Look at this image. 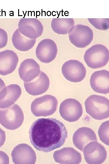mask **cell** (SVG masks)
<instances>
[{
	"instance_id": "6da1fadb",
	"label": "cell",
	"mask_w": 109,
	"mask_h": 164,
	"mask_svg": "<svg viewBox=\"0 0 109 164\" xmlns=\"http://www.w3.org/2000/svg\"><path fill=\"white\" fill-rule=\"evenodd\" d=\"M32 145L37 150L48 152L62 146L68 136L64 124L54 118H40L33 122L29 132Z\"/></svg>"
},
{
	"instance_id": "7a4b0ae2",
	"label": "cell",
	"mask_w": 109,
	"mask_h": 164,
	"mask_svg": "<svg viewBox=\"0 0 109 164\" xmlns=\"http://www.w3.org/2000/svg\"><path fill=\"white\" fill-rule=\"evenodd\" d=\"M86 112L94 119L102 120L109 117V100L103 96L92 94L84 102Z\"/></svg>"
},
{
	"instance_id": "3957f363",
	"label": "cell",
	"mask_w": 109,
	"mask_h": 164,
	"mask_svg": "<svg viewBox=\"0 0 109 164\" xmlns=\"http://www.w3.org/2000/svg\"><path fill=\"white\" fill-rule=\"evenodd\" d=\"M84 59L87 65L91 69L103 67L108 62L109 50L103 44H94L85 51Z\"/></svg>"
},
{
	"instance_id": "277c9868",
	"label": "cell",
	"mask_w": 109,
	"mask_h": 164,
	"mask_svg": "<svg viewBox=\"0 0 109 164\" xmlns=\"http://www.w3.org/2000/svg\"><path fill=\"white\" fill-rule=\"evenodd\" d=\"M24 120L23 112L17 104L0 109V124L7 129H17L21 125Z\"/></svg>"
},
{
	"instance_id": "5b68a950",
	"label": "cell",
	"mask_w": 109,
	"mask_h": 164,
	"mask_svg": "<svg viewBox=\"0 0 109 164\" xmlns=\"http://www.w3.org/2000/svg\"><path fill=\"white\" fill-rule=\"evenodd\" d=\"M58 104V100L54 96L45 95L33 101L31 105V111L36 117L50 116L56 111Z\"/></svg>"
},
{
	"instance_id": "8992f818",
	"label": "cell",
	"mask_w": 109,
	"mask_h": 164,
	"mask_svg": "<svg viewBox=\"0 0 109 164\" xmlns=\"http://www.w3.org/2000/svg\"><path fill=\"white\" fill-rule=\"evenodd\" d=\"M94 33L89 26L77 24L72 27L68 32L70 42L74 46L80 48H84L92 41Z\"/></svg>"
},
{
	"instance_id": "52a82bcc",
	"label": "cell",
	"mask_w": 109,
	"mask_h": 164,
	"mask_svg": "<svg viewBox=\"0 0 109 164\" xmlns=\"http://www.w3.org/2000/svg\"><path fill=\"white\" fill-rule=\"evenodd\" d=\"M61 72L64 77L72 82H78L85 78L86 70L84 64L80 61L71 60L65 62L61 67Z\"/></svg>"
},
{
	"instance_id": "ba28073f",
	"label": "cell",
	"mask_w": 109,
	"mask_h": 164,
	"mask_svg": "<svg viewBox=\"0 0 109 164\" xmlns=\"http://www.w3.org/2000/svg\"><path fill=\"white\" fill-rule=\"evenodd\" d=\"M83 108L81 103L76 99H66L60 104L59 112L65 120L73 122L78 121L82 116Z\"/></svg>"
},
{
	"instance_id": "9c48e42d",
	"label": "cell",
	"mask_w": 109,
	"mask_h": 164,
	"mask_svg": "<svg viewBox=\"0 0 109 164\" xmlns=\"http://www.w3.org/2000/svg\"><path fill=\"white\" fill-rule=\"evenodd\" d=\"M58 51L56 43L53 39L46 38L38 43L35 50L37 58L43 63H49L56 58Z\"/></svg>"
},
{
	"instance_id": "30bf717a",
	"label": "cell",
	"mask_w": 109,
	"mask_h": 164,
	"mask_svg": "<svg viewBox=\"0 0 109 164\" xmlns=\"http://www.w3.org/2000/svg\"><path fill=\"white\" fill-rule=\"evenodd\" d=\"M20 32L31 39H36L41 36L44 31V26L38 19L22 18L19 20L18 29Z\"/></svg>"
},
{
	"instance_id": "8fae6325",
	"label": "cell",
	"mask_w": 109,
	"mask_h": 164,
	"mask_svg": "<svg viewBox=\"0 0 109 164\" xmlns=\"http://www.w3.org/2000/svg\"><path fill=\"white\" fill-rule=\"evenodd\" d=\"M83 151L84 159L88 164H101L107 158V152L105 148L97 141L88 144Z\"/></svg>"
},
{
	"instance_id": "7c38bea8",
	"label": "cell",
	"mask_w": 109,
	"mask_h": 164,
	"mask_svg": "<svg viewBox=\"0 0 109 164\" xmlns=\"http://www.w3.org/2000/svg\"><path fill=\"white\" fill-rule=\"evenodd\" d=\"M13 163L17 164H35L36 160V153L28 144L21 143L16 146L11 153Z\"/></svg>"
},
{
	"instance_id": "4fadbf2b",
	"label": "cell",
	"mask_w": 109,
	"mask_h": 164,
	"mask_svg": "<svg viewBox=\"0 0 109 164\" xmlns=\"http://www.w3.org/2000/svg\"><path fill=\"white\" fill-rule=\"evenodd\" d=\"M26 91L33 96L41 94L46 92L50 85V80L47 75L41 71L38 76L30 82H24Z\"/></svg>"
},
{
	"instance_id": "5bb4252c",
	"label": "cell",
	"mask_w": 109,
	"mask_h": 164,
	"mask_svg": "<svg viewBox=\"0 0 109 164\" xmlns=\"http://www.w3.org/2000/svg\"><path fill=\"white\" fill-rule=\"evenodd\" d=\"M19 60L17 53L11 50L0 52V75L5 76L14 72Z\"/></svg>"
},
{
	"instance_id": "9a60e30c",
	"label": "cell",
	"mask_w": 109,
	"mask_h": 164,
	"mask_svg": "<svg viewBox=\"0 0 109 164\" xmlns=\"http://www.w3.org/2000/svg\"><path fill=\"white\" fill-rule=\"evenodd\" d=\"M40 71L39 65L32 58H27L23 60L18 70L19 77L24 82L31 81L38 76Z\"/></svg>"
},
{
	"instance_id": "2e32d148",
	"label": "cell",
	"mask_w": 109,
	"mask_h": 164,
	"mask_svg": "<svg viewBox=\"0 0 109 164\" xmlns=\"http://www.w3.org/2000/svg\"><path fill=\"white\" fill-rule=\"evenodd\" d=\"M90 85L95 92L106 94L109 93V71L105 70L97 71L91 76Z\"/></svg>"
},
{
	"instance_id": "e0dca14e",
	"label": "cell",
	"mask_w": 109,
	"mask_h": 164,
	"mask_svg": "<svg viewBox=\"0 0 109 164\" xmlns=\"http://www.w3.org/2000/svg\"><path fill=\"white\" fill-rule=\"evenodd\" d=\"M73 142L78 149L83 151L85 146L92 142L97 141L96 135L90 128L82 127L77 129L73 134Z\"/></svg>"
},
{
	"instance_id": "ac0fdd59",
	"label": "cell",
	"mask_w": 109,
	"mask_h": 164,
	"mask_svg": "<svg viewBox=\"0 0 109 164\" xmlns=\"http://www.w3.org/2000/svg\"><path fill=\"white\" fill-rule=\"evenodd\" d=\"M53 157L55 162L60 164H79L82 160L81 153L72 147H64L55 151Z\"/></svg>"
},
{
	"instance_id": "d6986e66",
	"label": "cell",
	"mask_w": 109,
	"mask_h": 164,
	"mask_svg": "<svg viewBox=\"0 0 109 164\" xmlns=\"http://www.w3.org/2000/svg\"><path fill=\"white\" fill-rule=\"evenodd\" d=\"M21 94V88L17 84H10L6 86L0 93V108L11 106L18 100Z\"/></svg>"
},
{
	"instance_id": "ffe728a7",
	"label": "cell",
	"mask_w": 109,
	"mask_h": 164,
	"mask_svg": "<svg viewBox=\"0 0 109 164\" xmlns=\"http://www.w3.org/2000/svg\"><path fill=\"white\" fill-rule=\"evenodd\" d=\"M12 42L16 50L21 51H27L33 47L36 43V39L27 37L21 34L17 29L12 34Z\"/></svg>"
},
{
	"instance_id": "44dd1931",
	"label": "cell",
	"mask_w": 109,
	"mask_h": 164,
	"mask_svg": "<svg viewBox=\"0 0 109 164\" xmlns=\"http://www.w3.org/2000/svg\"><path fill=\"white\" fill-rule=\"evenodd\" d=\"M74 24L73 18H53L51 22V27L55 33L59 35H66L68 33Z\"/></svg>"
},
{
	"instance_id": "7402d4cb",
	"label": "cell",
	"mask_w": 109,
	"mask_h": 164,
	"mask_svg": "<svg viewBox=\"0 0 109 164\" xmlns=\"http://www.w3.org/2000/svg\"><path fill=\"white\" fill-rule=\"evenodd\" d=\"M109 121L103 122L100 126L98 133L100 140L104 143L109 145Z\"/></svg>"
},
{
	"instance_id": "603a6c76",
	"label": "cell",
	"mask_w": 109,
	"mask_h": 164,
	"mask_svg": "<svg viewBox=\"0 0 109 164\" xmlns=\"http://www.w3.org/2000/svg\"><path fill=\"white\" fill-rule=\"evenodd\" d=\"M89 23L97 29L105 30L109 29V18H88Z\"/></svg>"
},
{
	"instance_id": "cb8c5ba5",
	"label": "cell",
	"mask_w": 109,
	"mask_h": 164,
	"mask_svg": "<svg viewBox=\"0 0 109 164\" xmlns=\"http://www.w3.org/2000/svg\"><path fill=\"white\" fill-rule=\"evenodd\" d=\"M8 42V35L6 31L0 28V49L5 47Z\"/></svg>"
},
{
	"instance_id": "d4e9b609",
	"label": "cell",
	"mask_w": 109,
	"mask_h": 164,
	"mask_svg": "<svg viewBox=\"0 0 109 164\" xmlns=\"http://www.w3.org/2000/svg\"><path fill=\"white\" fill-rule=\"evenodd\" d=\"M9 158L8 155L5 152L0 151V164H8Z\"/></svg>"
},
{
	"instance_id": "484cf974",
	"label": "cell",
	"mask_w": 109,
	"mask_h": 164,
	"mask_svg": "<svg viewBox=\"0 0 109 164\" xmlns=\"http://www.w3.org/2000/svg\"><path fill=\"white\" fill-rule=\"evenodd\" d=\"M6 140L5 132L0 128V148L4 144Z\"/></svg>"
},
{
	"instance_id": "4316f807",
	"label": "cell",
	"mask_w": 109,
	"mask_h": 164,
	"mask_svg": "<svg viewBox=\"0 0 109 164\" xmlns=\"http://www.w3.org/2000/svg\"><path fill=\"white\" fill-rule=\"evenodd\" d=\"M5 87L6 86L4 81L0 78V93Z\"/></svg>"
}]
</instances>
